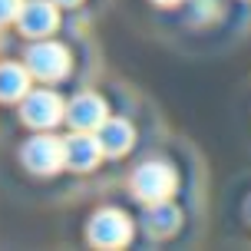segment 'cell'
<instances>
[{"mask_svg":"<svg viewBox=\"0 0 251 251\" xmlns=\"http://www.w3.org/2000/svg\"><path fill=\"white\" fill-rule=\"evenodd\" d=\"M162 3H169V0H162Z\"/></svg>","mask_w":251,"mask_h":251,"instance_id":"4fadbf2b","label":"cell"},{"mask_svg":"<svg viewBox=\"0 0 251 251\" xmlns=\"http://www.w3.org/2000/svg\"><path fill=\"white\" fill-rule=\"evenodd\" d=\"M63 116V102L56 93L50 89H40V93H30L24 102V119L30 126H53Z\"/></svg>","mask_w":251,"mask_h":251,"instance_id":"3957f363","label":"cell"},{"mask_svg":"<svg viewBox=\"0 0 251 251\" xmlns=\"http://www.w3.org/2000/svg\"><path fill=\"white\" fill-rule=\"evenodd\" d=\"M89 238L96 241V245H123L129 238V225H126V218L119 212H100L96 215V222L89 228Z\"/></svg>","mask_w":251,"mask_h":251,"instance_id":"5b68a950","label":"cell"},{"mask_svg":"<svg viewBox=\"0 0 251 251\" xmlns=\"http://www.w3.org/2000/svg\"><path fill=\"white\" fill-rule=\"evenodd\" d=\"M24 93H26V70L3 63L0 66V100H17Z\"/></svg>","mask_w":251,"mask_h":251,"instance_id":"30bf717a","label":"cell"},{"mask_svg":"<svg viewBox=\"0 0 251 251\" xmlns=\"http://www.w3.org/2000/svg\"><path fill=\"white\" fill-rule=\"evenodd\" d=\"M132 142V129L126 123H119V119H102V132H100V149L106 152H123L126 146Z\"/></svg>","mask_w":251,"mask_h":251,"instance_id":"9c48e42d","label":"cell"},{"mask_svg":"<svg viewBox=\"0 0 251 251\" xmlns=\"http://www.w3.org/2000/svg\"><path fill=\"white\" fill-rule=\"evenodd\" d=\"M60 3H76V0H60Z\"/></svg>","mask_w":251,"mask_h":251,"instance_id":"7c38bea8","label":"cell"},{"mask_svg":"<svg viewBox=\"0 0 251 251\" xmlns=\"http://www.w3.org/2000/svg\"><path fill=\"white\" fill-rule=\"evenodd\" d=\"M24 162L33 172H56L63 165V142L60 139H47V136L33 139L24 149Z\"/></svg>","mask_w":251,"mask_h":251,"instance_id":"7a4b0ae2","label":"cell"},{"mask_svg":"<svg viewBox=\"0 0 251 251\" xmlns=\"http://www.w3.org/2000/svg\"><path fill=\"white\" fill-rule=\"evenodd\" d=\"M20 26L30 37H43L56 26V10L50 3H30V7H20Z\"/></svg>","mask_w":251,"mask_h":251,"instance_id":"ba28073f","label":"cell"},{"mask_svg":"<svg viewBox=\"0 0 251 251\" xmlns=\"http://www.w3.org/2000/svg\"><path fill=\"white\" fill-rule=\"evenodd\" d=\"M100 159V142L89 136H76L63 142V162H70L73 169H93Z\"/></svg>","mask_w":251,"mask_h":251,"instance_id":"52a82bcc","label":"cell"},{"mask_svg":"<svg viewBox=\"0 0 251 251\" xmlns=\"http://www.w3.org/2000/svg\"><path fill=\"white\" fill-rule=\"evenodd\" d=\"M20 13V0H0V24H7Z\"/></svg>","mask_w":251,"mask_h":251,"instance_id":"8fae6325","label":"cell"},{"mask_svg":"<svg viewBox=\"0 0 251 251\" xmlns=\"http://www.w3.org/2000/svg\"><path fill=\"white\" fill-rule=\"evenodd\" d=\"M26 63H30V70L43 79H60L66 73V66H70V56L63 50L60 43H50V40H43L37 47H30L26 53Z\"/></svg>","mask_w":251,"mask_h":251,"instance_id":"6da1fadb","label":"cell"},{"mask_svg":"<svg viewBox=\"0 0 251 251\" xmlns=\"http://www.w3.org/2000/svg\"><path fill=\"white\" fill-rule=\"evenodd\" d=\"M106 119V106H102L100 96H93V93H83V96H76L70 102V123L76 129H93V126H102Z\"/></svg>","mask_w":251,"mask_h":251,"instance_id":"8992f818","label":"cell"},{"mask_svg":"<svg viewBox=\"0 0 251 251\" xmlns=\"http://www.w3.org/2000/svg\"><path fill=\"white\" fill-rule=\"evenodd\" d=\"M172 185H176V178L165 165H142L136 176V192L149 201H162L172 192Z\"/></svg>","mask_w":251,"mask_h":251,"instance_id":"277c9868","label":"cell"}]
</instances>
